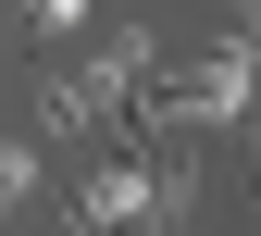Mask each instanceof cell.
<instances>
[{
	"mask_svg": "<svg viewBox=\"0 0 261 236\" xmlns=\"http://www.w3.org/2000/svg\"><path fill=\"white\" fill-rule=\"evenodd\" d=\"M0 199H13V212H38V199H50V149H38V137L0 149Z\"/></svg>",
	"mask_w": 261,
	"mask_h": 236,
	"instance_id": "obj_1",
	"label": "cell"
},
{
	"mask_svg": "<svg viewBox=\"0 0 261 236\" xmlns=\"http://www.w3.org/2000/svg\"><path fill=\"white\" fill-rule=\"evenodd\" d=\"M25 25H38V38H100V13H87V0H13Z\"/></svg>",
	"mask_w": 261,
	"mask_h": 236,
	"instance_id": "obj_2",
	"label": "cell"
}]
</instances>
